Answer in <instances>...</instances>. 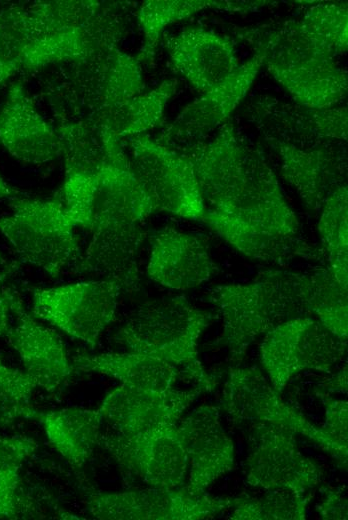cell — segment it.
<instances>
[{"label":"cell","instance_id":"cell-25","mask_svg":"<svg viewBox=\"0 0 348 520\" xmlns=\"http://www.w3.org/2000/svg\"><path fill=\"white\" fill-rule=\"evenodd\" d=\"M35 419L41 422L52 447L74 470L83 469L100 446L104 420L99 408L38 411Z\"/></svg>","mask_w":348,"mask_h":520},{"label":"cell","instance_id":"cell-2","mask_svg":"<svg viewBox=\"0 0 348 520\" xmlns=\"http://www.w3.org/2000/svg\"><path fill=\"white\" fill-rule=\"evenodd\" d=\"M158 208L136 174L122 139L110 146L98 176L90 239L76 269L85 275L124 279L138 270L142 222Z\"/></svg>","mask_w":348,"mask_h":520},{"label":"cell","instance_id":"cell-15","mask_svg":"<svg viewBox=\"0 0 348 520\" xmlns=\"http://www.w3.org/2000/svg\"><path fill=\"white\" fill-rule=\"evenodd\" d=\"M100 446L125 473L149 487L173 489L185 484L189 461L177 424L137 435L102 434Z\"/></svg>","mask_w":348,"mask_h":520},{"label":"cell","instance_id":"cell-19","mask_svg":"<svg viewBox=\"0 0 348 520\" xmlns=\"http://www.w3.org/2000/svg\"><path fill=\"white\" fill-rule=\"evenodd\" d=\"M202 393L204 391L197 385L190 390L155 391L120 384L105 396L99 410L114 431L137 435L176 425Z\"/></svg>","mask_w":348,"mask_h":520},{"label":"cell","instance_id":"cell-21","mask_svg":"<svg viewBox=\"0 0 348 520\" xmlns=\"http://www.w3.org/2000/svg\"><path fill=\"white\" fill-rule=\"evenodd\" d=\"M188 456V486L206 490L236 465L233 441L220 423L219 409L201 405L177 424Z\"/></svg>","mask_w":348,"mask_h":520},{"label":"cell","instance_id":"cell-38","mask_svg":"<svg viewBox=\"0 0 348 520\" xmlns=\"http://www.w3.org/2000/svg\"><path fill=\"white\" fill-rule=\"evenodd\" d=\"M317 395L321 398L325 406V424L323 429L334 439L348 444L347 401L334 399L322 391L317 392Z\"/></svg>","mask_w":348,"mask_h":520},{"label":"cell","instance_id":"cell-14","mask_svg":"<svg viewBox=\"0 0 348 520\" xmlns=\"http://www.w3.org/2000/svg\"><path fill=\"white\" fill-rule=\"evenodd\" d=\"M244 475L248 485L266 491L307 493L322 481L324 473L319 464L300 451L292 432L258 422L251 430Z\"/></svg>","mask_w":348,"mask_h":520},{"label":"cell","instance_id":"cell-42","mask_svg":"<svg viewBox=\"0 0 348 520\" xmlns=\"http://www.w3.org/2000/svg\"><path fill=\"white\" fill-rule=\"evenodd\" d=\"M20 194H22V192L10 186L0 174V199H12L18 197Z\"/></svg>","mask_w":348,"mask_h":520},{"label":"cell","instance_id":"cell-9","mask_svg":"<svg viewBox=\"0 0 348 520\" xmlns=\"http://www.w3.org/2000/svg\"><path fill=\"white\" fill-rule=\"evenodd\" d=\"M122 287L111 279L69 283L32 291V315L92 349L114 320Z\"/></svg>","mask_w":348,"mask_h":520},{"label":"cell","instance_id":"cell-31","mask_svg":"<svg viewBox=\"0 0 348 520\" xmlns=\"http://www.w3.org/2000/svg\"><path fill=\"white\" fill-rule=\"evenodd\" d=\"M177 86L176 79H166L154 89L109 110L96 123L102 124L120 139L143 134L162 124L165 107Z\"/></svg>","mask_w":348,"mask_h":520},{"label":"cell","instance_id":"cell-13","mask_svg":"<svg viewBox=\"0 0 348 520\" xmlns=\"http://www.w3.org/2000/svg\"><path fill=\"white\" fill-rule=\"evenodd\" d=\"M268 72L301 106L327 109L347 93V73L336 60L289 45L271 30L257 47Z\"/></svg>","mask_w":348,"mask_h":520},{"label":"cell","instance_id":"cell-17","mask_svg":"<svg viewBox=\"0 0 348 520\" xmlns=\"http://www.w3.org/2000/svg\"><path fill=\"white\" fill-rule=\"evenodd\" d=\"M264 60V52L256 48L252 57L227 78L186 105L156 140L175 148L204 139L207 133L221 127L247 95Z\"/></svg>","mask_w":348,"mask_h":520},{"label":"cell","instance_id":"cell-35","mask_svg":"<svg viewBox=\"0 0 348 520\" xmlns=\"http://www.w3.org/2000/svg\"><path fill=\"white\" fill-rule=\"evenodd\" d=\"M25 4L12 3L0 10V89L22 72V60L29 45Z\"/></svg>","mask_w":348,"mask_h":520},{"label":"cell","instance_id":"cell-3","mask_svg":"<svg viewBox=\"0 0 348 520\" xmlns=\"http://www.w3.org/2000/svg\"><path fill=\"white\" fill-rule=\"evenodd\" d=\"M128 12L127 2L62 0L26 5L29 46L22 72H39L118 47L126 35Z\"/></svg>","mask_w":348,"mask_h":520},{"label":"cell","instance_id":"cell-39","mask_svg":"<svg viewBox=\"0 0 348 520\" xmlns=\"http://www.w3.org/2000/svg\"><path fill=\"white\" fill-rule=\"evenodd\" d=\"M347 498L340 488L325 489L321 503L316 509L322 519L346 520L348 517Z\"/></svg>","mask_w":348,"mask_h":520},{"label":"cell","instance_id":"cell-18","mask_svg":"<svg viewBox=\"0 0 348 520\" xmlns=\"http://www.w3.org/2000/svg\"><path fill=\"white\" fill-rule=\"evenodd\" d=\"M9 297L15 324L5 335L6 341L19 355L25 373L36 386L56 392L75 371L65 345L55 330L40 324L25 310L15 290L10 288Z\"/></svg>","mask_w":348,"mask_h":520},{"label":"cell","instance_id":"cell-20","mask_svg":"<svg viewBox=\"0 0 348 520\" xmlns=\"http://www.w3.org/2000/svg\"><path fill=\"white\" fill-rule=\"evenodd\" d=\"M0 143L27 164H45L61 156L56 128L39 113L20 80L11 83L0 110Z\"/></svg>","mask_w":348,"mask_h":520},{"label":"cell","instance_id":"cell-29","mask_svg":"<svg viewBox=\"0 0 348 520\" xmlns=\"http://www.w3.org/2000/svg\"><path fill=\"white\" fill-rule=\"evenodd\" d=\"M260 2H231L211 0H148L137 11V20L143 31V45L136 56L139 63L153 61L163 30L170 24L186 19L197 12L216 8L243 11Z\"/></svg>","mask_w":348,"mask_h":520},{"label":"cell","instance_id":"cell-26","mask_svg":"<svg viewBox=\"0 0 348 520\" xmlns=\"http://www.w3.org/2000/svg\"><path fill=\"white\" fill-rule=\"evenodd\" d=\"M274 32L292 46L335 59L347 51V5H315L300 20L286 21Z\"/></svg>","mask_w":348,"mask_h":520},{"label":"cell","instance_id":"cell-4","mask_svg":"<svg viewBox=\"0 0 348 520\" xmlns=\"http://www.w3.org/2000/svg\"><path fill=\"white\" fill-rule=\"evenodd\" d=\"M143 89L139 61L119 47L52 66L41 83V94L56 124L97 122Z\"/></svg>","mask_w":348,"mask_h":520},{"label":"cell","instance_id":"cell-41","mask_svg":"<svg viewBox=\"0 0 348 520\" xmlns=\"http://www.w3.org/2000/svg\"><path fill=\"white\" fill-rule=\"evenodd\" d=\"M334 391L344 392L347 390V366L338 372L328 384Z\"/></svg>","mask_w":348,"mask_h":520},{"label":"cell","instance_id":"cell-12","mask_svg":"<svg viewBox=\"0 0 348 520\" xmlns=\"http://www.w3.org/2000/svg\"><path fill=\"white\" fill-rule=\"evenodd\" d=\"M231 506L232 497L212 496L183 485L96 493L87 499L86 510L97 519L199 520L214 518Z\"/></svg>","mask_w":348,"mask_h":520},{"label":"cell","instance_id":"cell-16","mask_svg":"<svg viewBox=\"0 0 348 520\" xmlns=\"http://www.w3.org/2000/svg\"><path fill=\"white\" fill-rule=\"evenodd\" d=\"M264 138L279 156L283 179L311 211L319 213L328 197L346 185V152L338 143Z\"/></svg>","mask_w":348,"mask_h":520},{"label":"cell","instance_id":"cell-24","mask_svg":"<svg viewBox=\"0 0 348 520\" xmlns=\"http://www.w3.org/2000/svg\"><path fill=\"white\" fill-rule=\"evenodd\" d=\"M252 109L264 137L337 143L347 140L346 107L311 109L263 97Z\"/></svg>","mask_w":348,"mask_h":520},{"label":"cell","instance_id":"cell-33","mask_svg":"<svg viewBox=\"0 0 348 520\" xmlns=\"http://www.w3.org/2000/svg\"><path fill=\"white\" fill-rule=\"evenodd\" d=\"M37 447L28 436H0V519H15L23 513L20 470Z\"/></svg>","mask_w":348,"mask_h":520},{"label":"cell","instance_id":"cell-34","mask_svg":"<svg viewBox=\"0 0 348 520\" xmlns=\"http://www.w3.org/2000/svg\"><path fill=\"white\" fill-rule=\"evenodd\" d=\"M313 493H296L288 489L269 490L260 497L246 494L232 497L234 520H303Z\"/></svg>","mask_w":348,"mask_h":520},{"label":"cell","instance_id":"cell-30","mask_svg":"<svg viewBox=\"0 0 348 520\" xmlns=\"http://www.w3.org/2000/svg\"><path fill=\"white\" fill-rule=\"evenodd\" d=\"M65 173L99 174L112 142L118 137L102 124L91 121L58 123Z\"/></svg>","mask_w":348,"mask_h":520},{"label":"cell","instance_id":"cell-7","mask_svg":"<svg viewBox=\"0 0 348 520\" xmlns=\"http://www.w3.org/2000/svg\"><path fill=\"white\" fill-rule=\"evenodd\" d=\"M11 212L0 217V232L18 257L57 277L78 257L76 225L59 197L10 199Z\"/></svg>","mask_w":348,"mask_h":520},{"label":"cell","instance_id":"cell-23","mask_svg":"<svg viewBox=\"0 0 348 520\" xmlns=\"http://www.w3.org/2000/svg\"><path fill=\"white\" fill-rule=\"evenodd\" d=\"M166 48L176 71L202 93L238 67L233 42L204 28L183 29L167 39Z\"/></svg>","mask_w":348,"mask_h":520},{"label":"cell","instance_id":"cell-1","mask_svg":"<svg viewBox=\"0 0 348 520\" xmlns=\"http://www.w3.org/2000/svg\"><path fill=\"white\" fill-rule=\"evenodd\" d=\"M174 150L192 163L204 199L201 222L252 260L282 264L295 256L315 257L300 237L299 221L263 154L231 122L209 140Z\"/></svg>","mask_w":348,"mask_h":520},{"label":"cell","instance_id":"cell-43","mask_svg":"<svg viewBox=\"0 0 348 520\" xmlns=\"http://www.w3.org/2000/svg\"><path fill=\"white\" fill-rule=\"evenodd\" d=\"M5 263V259L2 257V255L0 254V264H4Z\"/></svg>","mask_w":348,"mask_h":520},{"label":"cell","instance_id":"cell-5","mask_svg":"<svg viewBox=\"0 0 348 520\" xmlns=\"http://www.w3.org/2000/svg\"><path fill=\"white\" fill-rule=\"evenodd\" d=\"M210 312L194 306L183 295L163 296L144 302L114 335L118 344L130 352L161 359L196 382L204 392L216 382L198 358V340L210 325Z\"/></svg>","mask_w":348,"mask_h":520},{"label":"cell","instance_id":"cell-36","mask_svg":"<svg viewBox=\"0 0 348 520\" xmlns=\"http://www.w3.org/2000/svg\"><path fill=\"white\" fill-rule=\"evenodd\" d=\"M35 388L25 371L6 365L0 358V427L19 419H35L38 410L31 403Z\"/></svg>","mask_w":348,"mask_h":520},{"label":"cell","instance_id":"cell-10","mask_svg":"<svg viewBox=\"0 0 348 520\" xmlns=\"http://www.w3.org/2000/svg\"><path fill=\"white\" fill-rule=\"evenodd\" d=\"M125 139L134 170L158 211L201 221L205 205L191 161L145 133Z\"/></svg>","mask_w":348,"mask_h":520},{"label":"cell","instance_id":"cell-22","mask_svg":"<svg viewBox=\"0 0 348 520\" xmlns=\"http://www.w3.org/2000/svg\"><path fill=\"white\" fill-rule=\"evenodd\" d=\"M219 271L205 241L191 233L165 227L152 236L147 275L174 290H188Z\"/></svg>","mask_w":348,"mask_h":520},{"label":"cell","instance_id":"cell-6","mask_svg":"<svg viewBox=\"0 0 348 520\" xmlns=\"http://www.w3.org/2000/svg\"><path fill=\"white\" fill-rule=\"evenodd\" d=\"M208 298L223 319L217 344L226 347L232 361H241L257 337L303 312L294 272L288 271L267 270L249 283L216 286Z\"/></svg>","mask_w":348,"mask_h":520},{"label":"cell","instance_id":"cell-8","mask_svg":"<svg viewBox=\"0 0 348 520\" xmlns=\"http://www.w3.org/2000/svg\"><path fill=\"white\" fill-rule=\"evenodd\" d=\"M221 409L235 423L259 421L273 424L313 441L347 467L348 445L311 423L301 412L286 404L258 367L230 368L220 400Z\"/></svg>","mask_w":348,"mask_h":520},{"label":"cell","instance_id":"cell-11","mask_svg":"<svg viewBox=\"0 0 348 520\" xmlns=\"http://www.w3.org/2000/svg\"><path fill=\"white\" fill-rule=\"evenodd\" d=\"M347 342L341 341L312 317H294L265 334L260 359L279 393L304 370L329 372L342 360Z\"/></svg>","mask_w":348,"mask_h":520},{"label":"cell","instance_id":"cell-32","mask_svg":"<svg viewBox=\"0 0 348 520\" xmlns=\"http://www.w3.org/2000/svg\"><path fill=\"white\" fill-rule=\"evenodd\" d=\"M348 190L341 186L320 210L318 231L328 256L329 270L344 287L348 284Z\"/></svg>","mask_w":348,"mask_h":520},{"label":"cell","instance_id":"cell-37","mask_svg":"<svg viewBox=\"0 0 348 520\" xmlns=\"http://www.w3.org/2000/svg\"><path fill=\"white\" fill-rule=\"evenodd\" d=\"M99 174L68 172L56 193L76 227L89 228Z\"/></svg>","mask_w":348,"mask_h":520},{"label":"cell","instance_id":"cell-28","mask_svg":"<svg viewBox=\"0 0 348 520\" xmlns=\"http://www.w3.org/2000/svg\"><path fill=\"white\" fill-rule=\"evenodd\" d=\"M298 301L303 312H309L334 336L347 342V287L342 286L330 270L313 273L295 272Z\"/></svg>","mask_w":348,"mask_h":520},{"label":"cell","instance_id":"cell-27","mask_svg":"<svg viewBox=\"0 0 348 520\" xmlns=\"http://www.w3.org/2000/svg\"><path fill=\"white\" fill-rule=\"evenodd\" d=\"M75 371L95 372L129 386L167 391L173 388L180 370L155 357L136 353L78 354L73 357Z\"/></svg>","mask_w":348,"mask_h":520},{"label":"cell","instance_id":"cell-40","mask_svg":"<svg viewBox=\"0 0 348 520\" xmlns=\"http://www.w3.org/2000/svg\"><path fill=\"white\" fill-rule=\"evenodd\" d=\"M19 265L11 263L0 272V337L5 336L10 329V288L4 287L6 279L11 276Z\"/></svg>","mask_w":348,"mask_h":520}]
</instances>
